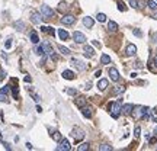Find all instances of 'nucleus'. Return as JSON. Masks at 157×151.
I'll list each match as a JSON object with an SVG mask.
<instances>
[{"mask_svg":"<svg viewBox=\"0 0 157 151\" xmlns=\"http://www.w3.org/2000/svg\"><path fill=\"white\" fill-rule=\"evenodd\" d=\"M148 107L145 106H138V107H134V116L135 118H148Z\"/></svg>","mask_w":157,"mask_h":151,"instance_id":"f257e3e1","label":"nucleus"},{"mask_svg":"<svg viewBox=\"0 0 157 151\" xmlns=\"http://www.w3.org/2000/svg\"><path fill=\"white\" fill-rule=\"evenodd\" d=\"M121 110H122V105H121V100H118V102H115V103L111 105V113H112V116L115 118V119H116V118H119Z\"/></svg>","mask_w":157,"mask_h":151,"instance_id":"f03ea898","label":"nucleus"},{"mask_svg":"<svg viewBox=\"0 0 157 151\" xmlns=\"http://www.w3.org/2000/svg\"><path fill=\"white\" fill-rule=\"evenodd\" d=\"M41 15L44 19H50L54 16V10L51 9L50 6H47V4H42L41 6Z\"/></svg>","mask_w":157,"mask_h":151,"instance_id":"7ed1b4c3","label":"nucleus"},{"mask_svg":"<svg viewBox=\"0 0 157 151\" xmlns=\"http://www.w3.org/2000/svg\"><path fill=\"white\" fill-rule=\"evenodd\" d=\"M71 150V145H70V142L67 141V139H60V144H58V147H57V151H70Z\"/></svg>","mask_w":157,"mask_h":151,"instance_id":"20e7f679","label":"nucleus"},{"mask_svg":"<svg viewBox=\"0 0 157 151\" xmlns=\"http://www.w3.org/2000/svg\"><path fill=\"white\" fill-rule=\"evenodd\" d=\"M73 39H74L77 44H85L86 42V35L82 34V32H78V31H76L74 34H73Z\"/></svg>","mask_w":157,"mask_h":151,"instance_id":"39448f33","label":"nucleus"},{"mask_svg":"<svg viewBox=\"0 0 157 151\" xmlns=\"http://www.w3.org/2000/svg\"><path fill=\"white\" fill-rule=\"evenodd\" d=\"M71 64L76 67V68L78 70V71H83V70H86L87 68V66H86L83 61H80V60H77V58H71Z\"/></svg>","mask_w":157,"mask_h":151,"instance_id":"423d86ee","label":"nucleus"},{"mask_svg":"<svg viewBox=\"0 0 157 151\" xmlns=\"http://www.w3.org/2000/svg\"><path fill=\"white\" fill-rule=\"evenodd\" d=\"M74 22H76V18L73 15H66V16H63V18H61V23H63V25H66V26L73 25Z\"/></svg>","mask_w":157,"mask_h":151,"instance_id":"0eeeda50","label":"nucleus"},{"mask_svg":"<svg viewBox=\"0 0 157 151\" xmlns=\"http://www.w3.org/2000/svg\"><path fill=\"white\" fill-rule=\"evenodd\" d=\"M71 137L76 139V142L82 141V139L85 138V132H83L82 129H73V131H71Z\"/></svg>","mask_w":157,"mask_h":151,"instance_id":"6e6552de","label":"nucleus"},{"mask_svg":"<svg viewBox=\"0 0 157 151\" xmlns=\"http://www.w3.org/2000/svg\"><path fill=\"white\" fill-rule=\"evenodd\" d=\"M31 20L32 23H35V25H39V23L42 22V15L38 12H32L31 13Z\"/></svg>","mask_w":157,"mask_h":151,"instance_id":"1a4fd4ad","label":"nucleus"},{"mask_svg":"<svg viewBox=\"0 0 157 151\" xmlns=\"http://www.w3.org/2000/svg\"><path fill=\"white\" fill-rule=\"evenodd\" d=\"M135 52H137V47H135L134 44H128L127 45V48H125V54L128 57H132V55H135Z\"/></svg>","mask_w":157,"mask_h":151,"instance_id":"9d476101","label":"nucleus"},{"mask_svg":"<svg viewBox=\"0 0 157 151\" xmlns=\"http://www.w3.org/2000/svg\"><path fill=\"white\" fill-rule=\"evenodd\" d=\"M132 110H134V105L132 103H127L122 106V110H121V113H124V115H131Z\"/></svg>","mask_w":157,"mask_h":151,"instance_id":"9b49d317","label":"nucleus"},{"mask_svg":"<svg viewBox=\"0 0 157 151\" xmlns=\"http://www.w3.org/2000/svg\"><path fill=\"white\" fill-rule=\"evenodd\" d=\"M109 76H111V79L113 80V82H118L119 80V73H118V70L116 68H109Z\"/></svg>","mask_w":157,"mask_h":151,"instance_id":"f8f14e48","label":"nucleus"},{"mask_svg":"<svg viewBox=\"0 0 157 151\" xmlns=\"http://www.w3.org/2000/svg\"><path fill=\"white\" fill-rule=\"evenodd\" d=\"M85 55L87 57V58L95 57V50H93V47H90V45H85Z\"/></svg>","mask_w":157,"mask_h":151,"instance_id":"ddd939ff","label":"nucleus"},{"mask_svg":"<svg viewBox=\"0 0 157 151\" xmlns=\"http://www.w3.org/2000/svg\"><path fill=\"white\" fill-rule=\"evenodd\" d=\"M82 113H83V116H85V118H92V113H93V112H92L90 106H86V105H85V106L82 107Z\"/></svg>","mask_w":157,"mask_h":151,"instance_id":"4468645a","label":"nucleus"},{"mask_svg":"<svg viewBox=\"0 0 157 151\" xmlns=\"http://www.w3.org/2000/svg\"><path fill=\"white\" fill-rule=\"evenodd\" d=\"M58 36H60L61 41H67V39L70 38V35H69V32H67L66 29H58Z\"/></svg>","mask_w":157,"mask_h":151,"instance_id":"2eb2a0df","label":"nucleus"},{"mask_svg":"<svg viewBox=\"0 0 157 151\" xmlns=\"http://www.w3.org/2000/svg\"><path fill=\"white\" fill-rule=\"evenodd\" d=\"M95 23V20L90 18V16H86V18H83V25L86 26V28H92Z\"/></svg>","mask_w":157,"mask_h":151,"instance_id":"dca6fc26","label":"nucleus"},{"mask_svg":"<svg viewBox=\"0 0 157 151\" xmlns=\"http://www.w3.org/2000/svg\"><path fill=\"white\" fill-rule=\"evenodd\" d=\"M63 77L66 80H73V79H74V73H73L71 70H64V71H63Z\"/></svg>","mask_w":157,"mask_h":151,"instance_id":"f3484780","label":"nucleus"},{"mask_svg":"<svg viewBox=\"0 0 157 151\" xmlns=\"http://www.w3.org/2000/svg\"><path fill=\"white\" fill-rule=\"evenodd\" d=\"M106 87H108V80L106 79H101L99 83H97V89H99V90H105Z\"/></svg>","mask_w":157,"mask_h":151,"instance_id":"a211bd4d","label":"nucleus"},{"mask_svg":"<svg viewBox=\"0 0 157 151\" xmlns=\"http://www.w3.org/2000/svg\"><path fill=\"white\" fill-rule=\"evenodd\" d=\"M13 26H15V29H16V31H20V32H22V31H25V23H23L22 20H16V22H15V25H13Z\"/></svg>","mask_w":157,"mask_h":151,"instance_id":"6ab92c4d","label":"nucleus"},{"mask_svg":"<svg viewBox=\"0 0 157 151\" xmlns=\"http://www.w3.org/2000/svg\"><path fill=\"white\" fill-rule=\"evenodd\" d=\"M57 48H58V51H60V52L63 54V55H70V54H71L69 48H66L64 45H57Z\"/></svg>","mask_w":157,"mask_h":151,"instance_id":"aec40b11","label":"nucleus"},{"mask_svg":"<svg viewBox=\"0 0 157 151\" xmlns=\"http://www.w3.org/2000/svg\"><path fill=\"white\" fill-rule=\"evenodd\" d=\"M108 29H109L111 32H116L118 31V23L113 22V20H111V22L108 23Z\"/></svg>","mask_w":157,"mask_h":151,"instance_id":"412c9836","label":"nucleus"},{"mask_svg":"<svg viewBox=\"0 0 157 151\" xmlns=\"http://www.w3.org/2000/svg\"><path fill=\"white\" fill-rule=\"evenodd\" d=\"M111 61H112V58H111L109 55H106V54H102V57H101V64H109Z\"/></svg>","mask_w":157,"mask_h":151,"instance_id":"4be33fe9","label":"nucleus"},{"mask_svg":"<svg viewBox=\"0 0 157 151\" xmlns=\"http://www.w3.org/2000/svg\"><path fill=\"white\" fill-rule=\"evenodd\" d=\"M74 103L77 105L78 107H83V106H85V105H86V98H83V96H82V98L76 99V102H74Z\"/></svg>","mask_w":157,"mask_h":151,"instance_id":"5701e85b","label":"nucleus"},{"mask_svg":"<svg viewBox=\"0 0 157 151\" xmlns=\"http://www.w3.org/2000/svg\"><path fill=\"white\" fill-rule=\"evenodd\" d=\"M147 6L150 10H157V2L154 0H147Z\"/></svg>","mask_w":157,"mask_h":151,"instance_id":"b1692460","label":"nucleus"},{"mask_svg":"<svg viewBox=\"0 0 157 151\" xmlns=\"http://www.w3.org/2000/svg\"><path fill=\"white\" fill-rule=\"evenodd\" d=\"M31 42L32 44H38V42H39V38H38V34L36 32H31Z\"/></svg>","mask_w":157,"mask_h":151,"instance_id":"393cba45","label":"nucleus"},{"mask_svg":"<svg viewBox=\"0 0 157 151\" xmlns=\"http://www.w3.org/2000/svg\"><path fill=\"white\" fill-rule=\"evenodd\" d=\"M96 20H97V22H101V23L106 22V15H105V13H97Z\"/></svg>","mask_w":157,"mask_h":151,"instance_id":"a878e982","label":"nucleus"},{"mask_svg":"<svg viewBox=\"0 0 157 151\" xmlns=\"http://www.w3.org/2000/svg\"><path fill=\"white\" fill-rule=\"evenodd\" d=\"M99 150H101V151H111V150H112V145H109V144H101V145H99Z\"/></svg>","mask_w":157,"mask_h":151,"instance_id":"bb28decb","label":"nucleus"},{"mask_svg":"<svg viewBox=\"0 0 157 151\" xmlns=\"http://www.w3.org/2000/svg\"><path fill=\"white\" fill-rule=\"evenodd\" d=\"M87 148H89V144H87V142H83V144H80V145L77 147V150H78V151H86Z\"/></svg>","mask_w":157,"mask_h":151,"instance_id":"cd10ccee","label":"nucleus"},{"mask_svg":"<svg viewBox=\"0 0 157 151\" xmlns=\"http://www.w3.org/2000/svg\"><path fill=\"white\" fill-rule=\"evenodd\" d=\"M42 31L47 32V34H50V35H54V29L51 28V26H42Z\"/></svg>","mask_w":157,"mask_h":151,"instance_id":"c85d7f7f","label":"nucleus"},{"mask_svg":"<svg viewBox=\"0 0 157 151\" xmlns=\"http://www.w3.org/2000/svg\"><path fill=\"white\" fill-rule=\"evenodd\" d=\"M124 91H125V87H115V89H113V93H115V94L124 93Z\"/></svg>","mask_w":157,"mask_h":151,"instance_id":"c756f323","label":"nucleus"},{"mask_svg":"<svg viewBox=\"0 0 157 151\" xmlns=\"http://www.w3.org/2000/svg\"><path fill=\"white\" fill-rule=\"evenodd\" d=\"M140 134H141V128H140V126H135V129H134V137H135V138H138Z\"/></svg>","mask_w":157,"mask_h":151,"instance_id":"7c9ffc66","label":"nucleus"},{"mask_svg":"<svg viewBox=\"0 0 157 151\" xmlns=\"http://www.w3.org/2000/svg\"><path fill=\"white\" fill-rule=\"evenodd\" d=\"M53 138L55 139V141L60 142V139H61V134H60V132H54V134H53Z\"/></svg>","mask_w":157,"mask_h":151,"instance_id":"2f4dec72","label":"nucleus"},{"mask_svg":"<svg viewBox=\"0 0 157 151\" xmlns=\"http://www.w3.org/2000/svg\"><path fill=\"white\" fill-rule=\"evenodd\" d=\"M129 4H131V7L137 9L138 7V0H129Z\"/></svg>","mask_w":157,"mask_h":151,"instance_id":"473e14b6","label":"nucleus"},{"mask_svg":"<svg viewBox=\"0 0 157 151\" xmlns=\"http://www.w3.org/2000/svg\"><path fill=\"white\" fill-rule=\"evenodd\" d=\"M0 102H7V96L3 91H0Z\"/></svg>","mask_w":157,"mask_h":151,"instance_id":"72a5a7b5","label":"nucleus"},{"mask_svg":"<svg viewBox=\"0 0 157 151\" xmlns=\"http://www.w3.org/2000/svg\"><path fill=\"white\" fill-rule=\"evenodd\" d=\"M132 34H134L135 36H138V38H141V36H143V32L140 31V29H134V31H132Z\"/></svg>","mask_w":157,"mask_h":151,"instance_id":"f704fd0d","label":"nucleus"},{"mask_svg":"<svg viewBox=\"0 0 157 151\" xmlns=\"http://www.w3.org/2000/svg\"><path fill=\"white\" fill-rule=\"evenodd\" d=\"M36 54L38 55H44V50H42V45H39V47H36Z\"/></svg>","mask_w":157,"mask_h":151,"instance_id":"c9c22d12","label":"nucleus"},{"mask_svg":"<svg viewBox=\"0 0 157 151\" xmlns=\"http://www.w3.org/2000/svg\"><path fill=\"white\" fill-rule=\"evenodd\" d=\"M67 93L69 94H77V90H76V89H67Z\"/></svg>","mask_w":157,"mask_h":151,"instance_id":"e433bc0d","label":"nucleus"},{"mask_svg":"<svg viewBox=\"0 0 157 151\" xmlns=\"http://www.w3.org/2000/svg\"><path fill=\"white\" fill-rule=\"evenodd\" d=\"M4 47H6L7 50H9V48L12 47V42H10V41H6V42H4Z\"/></svg>","mask_w":157,"mask_h":151,"instance_id":"4c0bfd02","label":"nucleus"},{"mask_svg":"<svg viewBox=\"0 0 157 151\" xmlns=\"http://www.w3.org/2000/svg\"><path fill=\"white\" fill-rule=\"evenodd\" d=\"M118 9H119L121 12H122V10H125V7H124V4L121 3V2H119V3H118Z\"/></svg>","mask_w":157,"mask_h":151,"instance_id":"58836bf2","label":"nucleus"},{"mask_svg":"<svg viewBox=\"0 0 157 151\" xmlns=\"http://www.w3.org/2000/svg\"><path fill=\"white\" fill-rule=\"evenodd\" d=\"M0 91H3V93H9V87H7V86H6V87H3V89H2V90H0Z\"/></svg>","mask_w":157,"mask_h":151,"instance_id":"ea45409f","label":"nucleus"},{"mask_svg":"<svg viewBox=\"0 0 157 151\" xmlns=\"http://www.w3.org/2000/svg\"><path fill=\"white\" fill-rule=\"evenodd\" d=\"M101 76H102V71H101V70H97V71L95 73V77H101Z\"/></svg>","mask_w":157,"mask_h":151,"instance_id":"a19ab883","label":"nucleus"},{"mask_svg":"<svg viewBox=\"0 0 157 151\" xmlns=\"http://www.w3.org/2000/svg\"><path fill=\"white\" fill-rule=\"evenodd\" d=\"M23 80H25L26 83H31V77H29V76H25V79Z\"/></svg>","mask_w":157,"mask_h":151,"instance_id":"79ce46f5","label":"nucleus"},{"mask_svg":"<svg viewBox=\"0 0 157 151\" xmlns=\"http://www.w3.org/2000/svg\"><path fill=\"white\" fill-rule=\"evenodd\" d=\"M90 87H92V83H90V82H89V83H87V84H86V87H85V89H86V90H89V89H90Z\"/></svg>","mask_w":157,"mask_h":151,"instance_id":"37998d69","label":"nucleus"},{"mask_svg":"<svg viewBox=\"0 0 157 151\" xmlns=\"http://www.w3.org/2000/svg\"><path fill=\"white\" fill-rule=\"evenodd\" d=\"M93 45H95V47H99V48H101V44H99L97 41H93Z\"/></svg>","mask_w":157,"mask_h":151,"instance_id":"c03bdc74","label":"nucleus"},{"mask_svg":"<svg viewBox=\"0 0 157 151\" xmlns=\"http://www.w3.org/2000/svg\"><path fill=\"white\" fill-rule=\"evenodd\" d=\"M154 64H156V67H157V58H156V60H154Z\"/></svg>","mask_w":157,"mask_h":151,"instance_id":"a18cd8bd","label":"nucleus"},{"mask_svg":"<svg viewBox=\"0 0 157 151\" xmlns=\"http://www.w3.org/2000/svg\"><path fill=\"white\" fill-rule=\"evenodd\" d=\"M154 39H156V42H157V35H154Z\"/></svg>","mask_w":157,"mask_h":151,"instance_id":"49530a36","label":"nucleus"},{"mask_svg":"<svg viewBox=\"0 0 157 151\" xmlns=\"http://www.w3.org/2000/svg\"><path fill=\"white\" fill-rule=\"evenodd\" d=\"M0 80H2V79H0Z\"/></svg>","mask_w":157,"mask_h":151,"instance_id":"de8ad7c7","label":"nucleus"}]
</instances>
